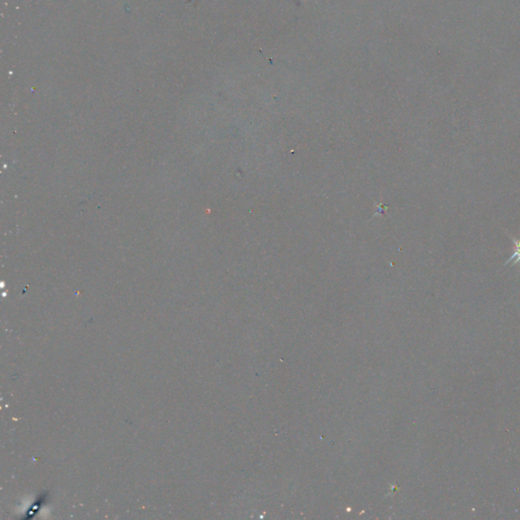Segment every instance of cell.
<instances>
[{
  "mask_svg": "<svg viewBox=\"0 0 520 520\" xmlns=\"http://www.w3.org/2000/svg\"><path fill=\"white\" fill-rule=\"evenodd\" d=\"M512 241L515 244V251L510 256V258L508 259V261L506 262V264L513 263V265H517L518 263H520V239L512 238Z\"/></svg>",
  "mask_w": 520,
  "mask_h": 520,
  "instance_id": "obj_1",
  "label": "cell"
}]
</instances>
